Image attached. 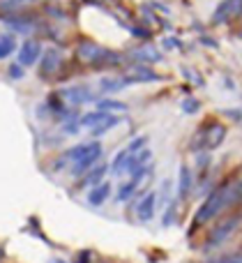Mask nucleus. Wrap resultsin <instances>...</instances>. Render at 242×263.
<instances>
[{
    "label": "nucleus",
    "instance_id": "nucleus-1",
    "mask_svg": "<svg viewBox=\"0 0 242 263\" xmlns=\"http://www.w3.org/2000/svg\"><path fill=\"white\" fill-rule=\"evenodd\" d=\"M102 53H104V46H99L97 42H90V40H83L81 44L76 46V60L81 65H90V67H95V65L99 63Z\"/></svg>",
    "mask_w": 242,
    "mask_h": 263
},
{
    "label": "nucleus",
    "instance_id": "nucleus-2",
    "mask_svg": "<svg viewBox=\"0 0 242 263\" xmlns=\"http://www.w3.org/2000/svg\"><path fill=\"white\" fill-rule=\"evenodd\" d=\"M39 58H42V44L37 40H26L18 46L16 63L21 67H32L35 63H39Z\"/></svg>",
    "mask_w": 242,
    "mask_h": 263
},
{
    "label": "nucleus",
    "instance_id": "nucleus-3",
    "mask_svg": "<svg viewBox=\"0 0 242 263\" xmlns=\"http://www.w3.org/2000/svg\"><path fill=\"white\" fill-rule=\"evenodd\" d=\"M102 157V145L97 143V141H92V143H88V150L86 155H83L78 162H74L72 166V176H83V173H88L92 166L97 164V159Z\"/></svg>",
    "mask_w": 242,
    "mask_h": 263
},
{
    "label": "nucleus",
    "instance_id": "nucleus-4",
    "mask_svg": "<svg viewBox=\"0 0 242 263\" xmlns=\"http://www.w3.org/2000/svg\"><path fill=\"white\" fill-rule=\"evenodd\" d=\"M0 18L9 26V30L18 32V35H28V32H32V28H35V18H32V14H26V12L7 14V16H0Z\"/></svg>",
    "mask_w": 242,
    "mask_h": 263
},
{
    "label": "nucleus",
    "instance_id": "nucleus-5",
    "mask_svg": "<svg viewBox=\"0 0 242 263\" xmlns=\"http://www.w3.org/2000/svg\"><path fill=\"white\" fill-rule=\"evenodd\" d=\"M242 14V0H224L212 14V23H229Z\"/></svg>",
    "mask_w": 242,
    "mask_h": 263
},
{
    "label": "nucleus",
    "instance_id": "nucleus-6",
    "mask_svg": "<svg viewBox=\"0 0 242 263\" xmlns=\"http://www.w3.org/2000/svg\"><path fill=\"white\" fill-rule=\"evenodd\" d=\"M60 53L58 51H53V49H49V51H44L42 53V58H39V77L42 79H53L55 74H58V69H60Z\"/></svg>",
    "mask_w": 242,
    "mask_h": 263
},
{
    "label": "nucleus",
    "instance_id": "nucleus-7",
    "mask_svg": "<svg viewBox=\"0 0 242 263\" xmlns=\"http://www.w3.org/2000/svg\"><path fill=\"white\" fill-rule=\"evenodd\" d=\"M159 74L155 69H150L148 65H132L129 72L125 74V81L127 83H152V81H159Z\"/></svg>",
    "mask_w": 242,
    "mask_h": 263
},
{
    "label": "nucleus",
    "instance_id": "nucleus-8",
    "mask_svg": "<svg viewBox=\"0 0 242 263\" xmlns=\"http://www.w3.org/2000/svg\"><path fill=\"white\" fill-rule=\"evenodd\" d=\"M58 95L65 100V104H72V106H76V104H86V102H90V100H92V92H90V88H88V86H72V88H65V90H60Z\"/></svg>",
    "mask_w": 242,
    "mask_h": 263
},
{
    "label": "nucleus",
    "instance_id": "nucleus-9",
    "mask_svg": "<svg viewBox=\"0 0 242 263\" xmlns=\"http://www.w3.org/2000/svg\"><path fill=\"white\" fill-rule=\"evenodd\" d=\"M129 58L136 60V65H146V63L150 65V63H159L162 53L152 44H141V46H136V49L129 51Z\"/></svg>",
    "mask_w": 242,
    "mask_h": 263
},
{
    "label": "nucleus",
    "instance_id": "nucleus-10",
    "mask_svg": "<svg viewBox=\"0 0 242 263\" xmlns=\"http://www.w3.org/2000/svg\"><path fill=\"white\" fill-rule=\"evenodd\" d=\"M224 134H226V129H224V125H219V123H210L208 125V129L201 134V143L206 145L208 150H212V148H217V145L224 141Z\"/></svg>",
    "mask_w": 242,
    "mask_h": 263
},
{
    "label": "nucleus",
    "instance_id": "nucleus-11",
    "mask_svg": "<svg viewBox=\"0 0 242 263\" xmlns=\"http://www.w3.org/2000/svg\"><path fill=\"white\" fill-rule=\"evenodd\" d=\"M235 224H238V215H233V217L224 219V222H221L219 227H217L215 231L210 233V238H208V245H217V242H221L226 236H231V231L235 229Z\"/></svg>",
    "mask_w": 242,
    "mask_h": 263
},
{
    "label": "nucleus",
    "instance_id": "nucleus-12",
    "mask_svg": "<svg viewBox=\"0 0 242 263\" xmlns=\"http://www.w3.org/2000/svg\"><path fill=\"white\" fill-rule=\"evenodd\" d=\"M155 203H157V196L152 194V192L141 199V203H138V208H136V215L141 222H150L152 219V215H155Z\"/></svg>",
    "mask_w": 242,
    "mask_h": 263
},
{
    "label": "nucleus",
    "instance_id": "nucleus-13",
    "mask_svg": "<svg viewBox=\"0 0 242 263\" xmlns=\"http://www.w3.org/2000/svg\"><path fill=\"white\" fill-rule=\"evenodd\" d=\"M111 194V182H99L97 187H92L88 192V203L90 205H102Z\"/></svg>",
    "mask_w": 242,
    "mask_h": 263
},
{
    "label": "nucleus",
    "instance_id": "nucleus-14",
    "mask_svg": "<svg viewBox=\"0 0 242 263\" xmlns=\"http://www.w3.org/2000/svg\"><path fill=\"white\" fill-rule=\"evenodd\" d=\"M104 173H106V164H97V166H92L90 171L81 178V185L78 187H97L102 182V178H104Z\"/></svg>",
    "mask_w": 242,
    "mask_h": 263
},
{
    "label": "nucleus",
    "instance_id": "nucleus-15",
    "mask_svg": "<svg viewBox=\"0 0 242 263\" xmlns=\"http://www.w3.org/2000/svg\"><path fill=\"white\" fill-rule=\"evenodd\" d=\"M39 3V0H0V16H7V14H18L23 12L26 5Z\"/></svg>",
    "mask_w": 242,
    "mask_h": 263
},
{
    "label": "nucleus",
    "instance_id": "nucleus-16",
    "mask_svg": "<svg viewBox=\"0 0 242 263\" xmlns=\"http://www.w3.org/2000/svg\"><path fill=\"white\" fill-rule=\"evenodd\" d=\"M14 51H16V37L12 32H0V60H5Z\"/></svg>",
    "mask_w": 242,
    "mask_h": 263
},
{
    "label": "nucleus",
    "instance_id": "nucleus-17",
    "mask_svg": "<svg viewBox=\"0 0 242 263\" xmlns=\"http://www.w3.org/2000/svg\"><path fill=\"white\" fill-rule=\"evenodd\" d=\"M106 118H109V114H104V111H92V114H86V116H83V118L78 120V123H81L83 127L95 129L97 125H102Z\"/></svg>",
    "mask_w": 242,
    "mask_h": 263
},
{
    "label": "nucleus",
    "instance_id": "nucleus-18",
    "mask_svg": "<svg viewBox=\"0 0 242 263\" xmlns=\"http://www.w3.org/2000/svg\"><path fill=\"white\" fill-rule=\"evenodd\" d=\"M189 190H192V173H189V168L187 166H180V178H178V194L183 196H187L189 194Z\"/></svg>",
    "mask_w": 242,
    "mask_h": 263
},
{
    "label": "nucleus",
    "instance_id": "nucleus-19",
    "mask_svg": "<svg viewBox=\"0 0 242 263\" xmlns=\"http://www.w3.org/2000/svg\"><path fill=\"white\" fill-rule=\"evenodd\" d=\"M99 111H118V114H123V111H127V104L125 102H115V100H102L99 102Z\"/></svg>",
    "mask_w": 242,
    "mask_h": 263
},
{
    "label": "nucleus",
    "instance_id": "nucleus-20",
    "mask_svg": "<svg viewBox=\"0 0 242 263\" xmlns=\"http://www.w3.org/2000/svg\"><path fill=\"white\" fill-rule=\"evenodd\" d=\"M127 159H129L127 148H125V150H120V153L115 155L113 164H111V168H113V173H123V171H125V166H127Z\"/></svg>",
    "mask_w": 242,
    "mask_h": 263
},
{
    "label": "nucleus",
    "instance_id": "nucleus-21",
    "mask_svg": "<svg viewBox=\"0 0 242 263\" xmlns=\"http://www.w3.org/2000/svg\"><path fill=\"white\" fill-rule=\"evenodd\" d=\"M125 86H127L125 79H104V81H102V90L104 92H115V90H120V88H125Z\"/></svg>",
    "mask_w": 242,
    "mask_h": 263
},
{
    "label": "nucleus",
    "instance_id": "nucleus-22",
    "mask_svg": "<svg viewBox=\"0 0 242 263\" xmlns=\"http://www.w3.org/2000/svg\"><path fill=\"white\" fill-rule=\"evenodd\" d=\"M118 123H120V118H115V116H109V118H106L104 123H102V125H97V127L92 129V134H95V136H99V134H104V132H109L111 127H115V125H118Z\"/></svg>",
    "mask_w": 242,
    "mask_h": 263
},
{
    "label": "nucleus",
    "instance_id": "nucleus-23",
    "mask_svg": "<svg viewBox=\"0 0 242 263\" xmlns=\"http://www.w3.org/2000/svg\"><path fill=\"white\" fill-rule=\"evenodd\" d=\"M136 185H138L136 180H129V182H125V185L120 187V192H118V201H125V199H129V196L134 194V190H136Z\"/></svg>",
    "mask_w": 242,
    "mask_h": 263
},
{
    "label": "nucleus",
    "instance_id": "nucleus-24",
    "mask_svg": "<svg viewBox=\"0 0 242 263\" xmlns=\"http://www.w3.org/2000/svg\"><path fill=\"white\" fill-rule=\"evenodd\" d=\"M198 109H201V102H198V100H194V97L183 100V111H185V114H196Z\"/></svg>",
    "mask_w": 242,
    "mask_h": 263
},
{
    "label": "nucleus",
    "instance_id": "nucleus-25",
    "mask_svg": "<svg viewBox=\"0 0 242 263\" xmlns=\"http://www.w3.org/2000/svg\"><path fill=\"white\" fill-rule=\"evenodd\" d=\"M148 143V136H138V139H134L132 143L127 145V153L129 155H134V153H138V150H143V145Z\"/></svg>",
    "mask_w": 242,
    "mask_h": 263
},
{
    "label": "nucleus",
    "instance_id": "nucleus-26",
    "mask_svg": "<svg viewBox=\"0 0 242 263\" xmlns=\"http://www.w3.org/2000/svg\"><path fill=\"white\" fill-rule=\"evenodd\" d=\"M212 263H242V254H231V256H221V259H215Z\"/></svg>",
    "mask_w": 242,
    "mask_h": 263
},
{
    "label": "nucleus",
    "instance_id": "nucleus-27",
    "mask_svg": "<svg viewBox=\"0 0 242 263\" xmlns=\"http://www.w3.org/2000/svg\"><path fill=\"white\" fill-rule=\"evenodd\" d=\"M7 72H9V77L12 79H23V67L21 65H9Z\"/></svg>",
    "mask_w": 242,
    "mask_h": 263
},
{
    "label": "nucleus",
    "instance_id": "nucleus-28",
    "mask_svg": "<svg viewBox=\"0 0 242 263\" xmlns=\"http://www.w3.org/2000/svg\"><path fill=\"white\" fill-rule=\"evenodd\" d=\"M76 132H78L76 123H67V125H65V134H76Z\"/></svg>",
    "mask_w": 242,
    "mask_h": 263
},
{
    "label": "nucleus",
    "instance_id": "nucleus-29",
    "mask_svg": "<svg viewBox=\"0 0 242 263\" xmlns=\"http://www.w3.org/2000/svg\"><path fill=\"white\" fill-rule=\"evenodd\" d=\"M90 252H81V254H78V261H74V263H90Z\"/></svg>",
    "mask_w": 242,
    "mask_h": 263
},
{
    "label": "nucleus",
    "instance_id": "nucleus-30",
    "mask_svg": "<svg viewBox=\"0 0 242 263\" xmlns=\"http://www.w3.org/2000/svg\"><path fill=\"white\" fill-rule=\"evenodd\" d=\"M51 263H65L63 259H51Z\"/></svg>",
    "mask_w": 242,
    "mask_h": 263
},
{
    "label": "nucleus",
    "instance_id": "nucleus-31",
    "mask_svg": "<svg viewBox=\"0 0 242 263\" xmlns=\"http://www.w3.org/2000/svg\"><path fill=\"white\" fill-rule=\"evenodd\" d=\"M3 254H5V252H3V245H0V261H3Z\"/></svg>",
    "mask_w": 242,
    "mask_h": 263
},
{
    "label": "nucleus",
    "instance_id": "nucleus-32",
    "mask_svg": "<svg viewBox=\"0 0 242 263\" xmlns=\"http://www.w3.org/2000/svg\"><path fill=\"white\" fill-rule=\"evenodd\" d=\"M238 32H240V37H242V28H240V30H238Z\"/></svg>",
    "mask_w": 242,
    "mask_h": 263
}]
</instances>
